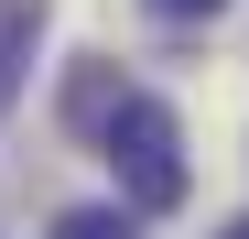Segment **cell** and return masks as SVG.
Listing matches in <instances>:
<instances>
[{
	"label": "cell",
	"instance_id": "7a4b0ae2",
	"mask_svg": "<svg viewBox=\"0 0 249 239\" xmlns=\"http://www.w3.org/2000/svg\"><path fill=\"white\" fill-rule=\"evenodd\" d=\"M44 11L54 0H0V109L22 98V65H33V44H44Z\"/></svg>",
	"mask_w": 249,
	"mask_h": 239
},
{
	"label": "cell",
	"instance_id": "5b68a950",
	"mask_svg": "<svg viewBox=\"0 0 249 239\" xmlns=\"http://www.w3.org/2000/svg\"><path fill=\"white\" fill-rule=\"evenodd\" d=\"M228 239H249V218H238V228H228Z\"/></svg>",
	"mask_w": 249,
	"mask_h": 239
},
{
	"label": "cell",
	"instance_id": "3957f363",
	"mask_svg": "<svg viewBox=\"0 0 249 239\" xmlns=\"http://www.w3.org/2000/svg\"><path fill=\"white\" fill-rule=\"evenodd\" d=\"M54 239H130V218H119V207H65Z\"/></svg>",
	"mask_w": 249,
	"mask_h": 239
},
{
	"label": "cell",
	"instance_id": "277c9868",
	"mask_svg": "<svg viewBox=\"0 0 249 239\" xmlns=\"http://www.w3.org/2000/svg\"><path fill=\"white\" fill-rule=\"evenodd\" d=\"M141 11H152V22H217L228 0H141Z\"/></svg>",
	"mask_w": 249,
	"mask_h": 239
},
{
	"label": "cell",
	"instance_id": "6da1fadb",
	"mask_svg": "<svg viewBox=\"0 0 249 239\" xmlns=\"http://www.w3.org/2000/svg\"><path fill=\"white\" fill-rule=\"evenodd\" d=\"M108 174H119V196H130L141 218L184 207V120L162 98H119L108 109Z\"/></svg>",
	"mask_w": 249,
	"mask_h": 239
}]
</instances>
